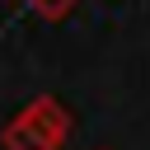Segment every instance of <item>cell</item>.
Masks as SVG:
<instances>
[{
  "instance_id": "3",
  "label": "cell",
  "mask_w": 150,
  "mask_h": 150,
  "mask_svg": "<svg viewBox=\"0 0 150 150\" xmlns=\"http://www.w3.org/2000/svg\"><path fill=\"white\" fill-rule=\"evenodd\" d=\"M98 150H112V145H98Z\"/></svg>"
},
{
  "instance_id": "1",
  "label": "cell",
  "mask_w": 150,
  "mask_h": 150,
  "mask_svg": "<svg viewBox=\"0 0 150 150\" xmlns=\"http://www.w3.org/2000/svg\"><path fill=\"white\" fill-rule=\"evenodd\" d=\"M70 136H75V112H70L56 94L28 98V103L0 127V145H5V150H66Z\"/></svg>"
},
{
  "instance_id": "2",
  "label": "cell",
  "mask_w": 150,
  "mask_h": 150,
  "mask_svg": "<svg viewBox=\"0 0 150 150\" xmlns=\"http://www.w3.org/2000/svg\"><path fill=\"white\" fill-rule=\"evenodd\" d=\"M38 19H47V23H56V19H66L75 5H84V0H23Z\"/></svg>"
}]
</instances>
